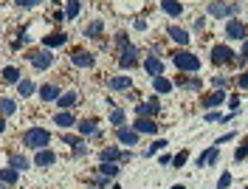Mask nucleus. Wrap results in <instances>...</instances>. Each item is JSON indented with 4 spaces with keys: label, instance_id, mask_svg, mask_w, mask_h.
Returning <instances> with one entry per match:
<instances>
[{
    "label": "nucleus",
    "instance_id": "obj_1",
    "mask_svg": "<svg viewBox=\"0 0 248 189\" xmlns=\"http://www.w3.org/2000/svg\"><path fill=\"white\" fill-rule=\"evenodd\" d=\"M23 144L29 147V150H48V144H51V133L48 130H43V127H31V130H26L23 133Z\"/></svg>",
    "mask_w": 248,
    "mask_h": 189
},
{
    "label": "nucleus",
    "instance_id": "obj_2",
    "mask_svg": "<svg viewBox=\"0 0 248 189\" xmlns=\"http://www.w3.org/2000/svg\"><path fill=\"white\" fill-rule=\"evenodd\" d=\"M172 63H175V68H178L181 74H195V71H201V60H198L192 51H178V54H172Z\"/></svg>",
    "mask_w": 248,
    "mask_h": 189
},
{
    "label": "nucleus",
    "instance_id": "obj_3",
    "mask_svg": "<svg viewBox=\"0 0 248 189\" xmlns=\"http://www.w3.org/2000/svg\"><path fill=\"white\" fill-rule=\"evenodd\" d=\"M206 15L209 17H234V15H240V3H209Z\"/></svg>",
    "mask_w": 248,
    "mask_h": 189
},
{
    "label": "nucleus",
    "instance_id": "obj_4",
    "mask_svg": "<svg viewBox=\"0 0 248 189\" xmlns=\"http://www.w3.org/2000/svg\"><path fill=\"white\" fill-rule=\"evenodd\" d=\"M29 63L34 65V71H48V68L54 65V54H51L48 48H40V51H34L29 57Z\"/></svg>",
    "mask_w": 248,
    "mask_h": 189
},
{
    "label": "nucleus",
    "instance_id": "obj_5",
    "mask_svg": "<svg viewBox=\"0 0 248 189\" xmlns=\"http://www.w3.org/2000/svg\"><path fill=\"white\" fill-rule=\"evenodd\" d=\"M234 54L229 46H215L212 48V65H232L234 63Z\"/></svg>",
    "mask_w": 248,
    "mask_h": 189
},
{
    "label": "nucleus",
    "instance_id": "obj_6",
    "mask_svg": "<svg viewBox=\"0 0 248 189\" xmlns=\"http://www.w3.org/2000/svg\"><path fill=\"white\" fill-rule=\"evenodd\" d=\"M226 37L229 40H248V26L243 20H229V26H226Z\"/></svg>",
    "mask_w": 248,
    "mask_h": 189
},
{
    "label": "nucleus",
    "instance_id": "obj_7",
    "mask_svg": "<svg viewBox=\"0 0 248 189\" xmlns=\"http://www.w3.org/2000/svg\"><path fill=\"white\" fill-rule=\"evenodd\" d=\"M158 110H161V105H158V96H150L147 102H141L139 108H136L139 119H153V116H158Z\"/></svg>",
    "mask_w": 248,
    "mask_h": 189
},
{
    "label": "nucleus",
    "instance_id": "obj_8",
    "mask_svg": "<svg viewBox=\"0 0 248 189\" xmlns=\"http://www.w3.org/2000/svg\"><path fill=\"white\" fill-rule=\"evenodd\" d=\"M102 164H119V161H130V153H122L119 147H105L102 156H99Z\"/></svg>",
    "mask_w": 248,
    "mask_h": 189
},
{
    "label": "nucleus",
    "instance_id": "obj_9",
    "mask_svg": "<svg viewBox=\"0 0 248 189\" xmlns=\"http://www.w3.org/2000/svg\"><path fill=\"white\" fill-rule=\"evenodd\" d=\"M119 65H122V68H136V65H141L139 48H133V46L122 48V54H119Z\"/></svg>",
    "mask_w": 248,
    "mask_h": 189
},
{
    "label": "nucleus",
    "instance_id": "obj_10",
    "mask_svg": "<svg viewBox=\"0 0 248 189\" xmlns=\"http://www.w3.org/2000/svg\"><path fill=\"white\" fill-rule=\"evenodd\" d=\"M116 139H119V142L122 144H127V147H136V144H139V133H136V130H133V127H119V130H116Z\"/></svg>",
    "mask_w": 248,
    "mask_h": 189
},
{
    "label": "nucleus",
    "instance_id": "obj_11",
    "mask_svg": "<svg viewBox=\"0 0 248 189\" xmlns=\"http://www.w3.org/2000/svg\"><path fill=\"white\" fill-rule=\"evenodd\" d=\"M141 65H144V71H147V74H150L153 79L164 77V60H158V57H147V60H144Z\"/></svg>",
    "mask_w": 248,
    "mask_h": 189
},
{
    "label": "nucleus",
    "instance_id": "obj_12",
    "mask_svg": "<svg viewBox=\"0 0 248 189\" xmlns=\"http://www.w3.org/2000/svg\"><path fill=\"white\" fill-rule=\"evenodd\" d=\"M172 85H178V88H186V91H201V88H203V79L189 77V74H181V77L175 79Z\"/></svg>",
    "mask_w": 248,
    "mask_h": 189
},
{
    "label": "nucleus",
    "instance_id": "obj_13",
    "mask_svg": "<svg viewBox=\"0 0 248 189\" xmlns=\"http://www.w3.org/2000/svg\"><path fill=\"white\" fill-rule=\"evenodd\" d=\"M223 102H226V91H215V94L203 96V102H201V105L206 108V113H209V110H217V108H220Z\"/></svg>",
    "mask_w": 248,
    "mask_h": 189
},
{
    "label": "nucleus",
    "instance_id": "obj_14",
    "mask_svg": "<svg viewBox=\"0 0 248 189\" xmlns=\"http://www.w3.org/2000/svg\"><path fill=\"white\" fill-rule=\"evenodd\" d=\"M71 63L77 65V68H93L96 60H93V54H88V51H74L71 54Z\"/></svg>",
    "mask_w": 248,
    "mask_h": 189
},
{
    "label": "nucleus",
    "instance_id": "obj_15",
    "mask_svg": "<svg viewBox=\"0 0 248 189\" xmlns=\"http://www.w3.org/2000/svg\"><path fill=\"white\" fill-rule=\"evenodd\" d=\"M133 130H136L139 136H144V133H147V136H155V133H158V125H155L153 119H136Z\"/></svg>",
    "mask_w": 248,
    "mask_h": 189
},
{
    "label": "nucleus",
    "instance_id": "obj_16",
    "mask_svg": "<svg viewBox=\"0 0 248 189\" xmlns=\"http://www.w3.org/2000/svg\"><path fill=\"white\" fill-rule=\"evenodd\" d=\"M34 164L37 167H54L57 164V153L54 150H40V153H34Z\"/></svg>",
    "mask_w": 248,
    "mask_h": 189
},
{
    "label": "nucleus",
    "instance_id": "obj_17",
    "mask_svg": "<svg viewBox=\"0 0 248 189\" xmlns=\"http://www.w3.org/2000/svg\"><path fill=\"white\" fill-rule=\"evenodd\" d=\"M217 161H220V150H217V147H209V150L198 158V167H215Z\"/></svg>",
    "mask_w": 248,
    "mask_h": 189
},
{
    "label": "nucleus",
    "instance_id": "obj_18",
    "mask_svg": "<svg viewBox=\"0 0 248 189\" xmlns=\"http://www.w3.org/2000/svg\"><path fill=\"white\" fill-rule=\"evenodd\" d=\"M68 43V34L65 32H54V34H46V40H43V46L51 51V48H57V46H65Z\"/></svg>",
    "mask_w": 248,
    "mask_h": 189
},
{
    "label": "nucleus",
    "instance_id": "obj_19",
    "mask_svg": "<svg viewBox=\"0 0 248 189\" xmlns=\"http://www.w3.org/2000/svg\"><path fill=\"white\" fill-rule=\"evenodd\" d=\"M77 102H79V94H77V91H68V94H62L60 99H57V108L71 110V108H77Z\"/></svg>",
    "mask_w": 248,
    "mask_h": 189
},
{
    "label": "nucleus",
    "instance_id": "obj_20",
    "mask_svg": "<svg viewBox=\"0 0 248 189\" xmlns=\"http://www.w3.org/2000/svg\"><path fill=\"white\" fill-rule=\"evenodd\" d=\"M108 88L110 91H130V88H133V79L130 77H110Z\"/></svg>",
    "mask_w": 248,
    "mask_h": 189
},
{
    "label": "nucleus",
    "instance_id": "obj_21",
    "mask_svg": "<svg viewBox=\"0 0 248 189\" xmlns=\"http://www.w3.org/2000/svg\"><path fill=\"white\" fill-rule=\"evenodd\" d=\"M167 34H170V37L175 40V43H178V46H189V40H192V37H189V32L178 29V26H170V29H167Z\"/></svg>",
    "mask_w": 248,
    "mask_h": 189
},
{
    "label": "nucleus",
    "instance_id": "obj_22",
    "mask_svg": "<svg viewBox=\"0 0 248 189\" xmlns=\"http://www.w3.org/2000/svg\"><path fill=\"white\" fill-rule=\"evenodd\" d=\"M60 88H57V85H43V88H40V99H43V102H57V99H60Z\"/></svg>",
    "mask_w": 248,
    "mask_h": 189
},
{
    "label": "nucleus",
    "instance_id": "obj_23",
    "mask_svg": "<svg viewBox=\"0 0 248 189\" xmlns=\"http://www.w3.org/2000/svg\"><path fill=\"white\" fill-rule=\"evenodd\" d=\"M77 127H79V133H82V136H99V139H102V133H99V127H96V122H93V119L77 122Z\"/></svg>",
    "mask_w": 248,
    "mask_h": 189
},
{
    "label": "nucleus",
    "instance_id": "obj_24",
    "mask_svg": "<svg viewBox=\"0 0 248 189\" xmlns=\"http://www.w3.org/2000/svg\"><path fill=\"white\" fill-rule=\"evenodd\" d=\"M105 34V23L102 20H93V23H88V29H85V37H91V40H99Z\"/></svg>",
    "mask_w": 248,
    "mask_h": 189
},
{
    "label": "nucleus",
    "instance_id": "obj_25",
    "mask_svg": "<svg viewBox=\"0 0 248 189\" xmlns=\"http://www.w3.org/2000/svg\"><path fill=\"white\" fill-rule=\"evenodd\" d=\"M161 12H164V15H170V17H181L184 15V6H181V3H175V0H164V3H161Z\"/></svg>",
    "mask_w": 248,
    "mask_h": 189
},
{
    "label": "nucleus",
    "instance_id": "obj_26",
    "mask_svg": "<svg viewBox=\"0 0 248 189\" xmlns=\"http://www.w3.org/2000/svg\"><path fill=\"white\" fill-rule=\"evenodd\" d=\"M3 82H9V85H20V68H17V65L3 68Z\"/></svg>",
    "mask_w": 248,
    "mask_h": 189
},
{
    "label": "nucleus",
    "instance_id": "obj_27",
    "mask_svg": "<svg viewBox=\"0 0 248 189\" xmlns=\"http://www.w3.org/2000/svg\"><path fill=\"white\" fill-rule=\"evenodd\" d=\"M54 125H60V127H74V125H77V119H74V113H71V110H62V113H57Z\"/></svg>",
    "mask_w": 248,
    "mask_h": 189
},
{
    "label": "nucleus",
    "instance_id": "obj_28",
    "mask_svg": "<svg viewBox=\"0 0 248 189\" xmlns=\"http://www.w3.org/2000/svg\"><path fill=\"white\" fill-rule=\"evenodd\" d=\"M34 91H37V88H34V82H31V79H20V85H17V94L23 96V99L34 96Z\"/></svg>",
    "mask_w": 248,
    "mask_h": 189
},
{
    "label": "nucleus",
    "instance_id": "obj_29",
    "mask_svg": "<svg viewBox=\"0 0 248 189\" xmlns=\"http://www.w3.org/2000/svg\"><path fill=\"white\" fill-rule=\"evenodd\" d=\"M9 167L20 173V170H29V167H31V161H29L26 156H12V158H9Z\"/></svg>",
    "mask_w": 248,
    "mask_h": 189
},
{
    "label": "nucleus",
    "instance_id": "obj_30",
    "mask_svg": "<svg viewBox=\"0 0 248 189\" xmlns=\"http://www.w3.org/2000/svg\"><path fill=\"white\" fill-rule=\"evenodd\" d=\"M153 88H155V94H170L172 82L167 77H158V79H153Z\"/></svg>",
    "mask_w": 248,
    "mask_h": 189
},
{
    "label": "nucleus",
    "instance_id": "obj_31",
    "mask_svg": "<svg viewBox=\"0 0 248 189\" xmlns=\"http://www.w3.org/2000/svg\"><path fill=\"white\" fill-rule=\"evenodd\" d=\"M0 181H3V184H9V187H15V184H17V170H12V167L0 170Z\"/></svg>",
    "mask_w": 248,
    "mask_h": 189
},
{
    "label": "nucleus",
    "instance_id": "obj_32",
    "mask_svg": "<svg viewBox=\"0 0 248 189\" xmlns=\"http://www.w3.org/2000/svg\"><path fill=\"white\" fill-rule=\"evenodd\" d=\"M124 119H127V113H124L122 108H113V110H110V125H116V130L124 125Z\"/></svg>",
    "mask_w": 248,
    "mask_h": 189
},
{
    "label": "nucleus",
    "instance_id": "obj_33",
    "mask_svg": "<svg viewBox=\"0 0 248 189\" xmlns=\"http://www.w3.org/2000/svg\"><path fill=\"white\" fill-rule=\"evenodd\" d=\"M0 113H3V116H15L17 102H12V99H0Z\"/></svg>",
    "mask_w": 248,
    "mask_h": 189
},
{
    "label": "nucleus",
    "instance_id": "obj_34",
    "mask_svg": "<svg viewBox=\"0 0 248 189\" xmlns=\"http://www.w3.org/2000/svg\"><path fill=\"white\" fill-rule=\"evenodd\" d=\"M164 147H170V144L164 142V139H158V142H153V144H150V147H147V153H144V158H153L155 153H161Z\"/></svg>",
    "mask_w": 248,
    "mask_h": 189
},
{
    "label": "nucleus",
    "instance_id": "obj_35",
    "mask_svg": "<svg viewBox=\"0 0 248 189\" xmlns=\"http://www.w3.org/2000/svg\"><path fill=\"white\" fill-rule=\"evenodd\" d=\"M99 175H105V178L119 175V164H99Z\"/></svg>",
    "mask_w": 248,
    "mask_h": 189
},
{
    "label": "nucleus",
    "instance_id": "obj_36",
    "mask_svg": "<svg viewBox=\"0 0 248 189\" xmlns=\"http://www.w3.org/2000/svg\"><path fill=\"white\" fill-rule=\"evenodd\" d=\"M79 12H82V3H77V0L65 6V17H68V20H74V17H79Z\"/></svg>",
    "mask_w": 248,
    "mask_h": 189
},
{
    "label": "nucleus",
    "instance_id": "obj_37",
    "mask_svg": "<svg viewBox=\"0 0 248 189\" xmlns=\"http://www.w3.org/2000/svg\"><path fill=\"white\" fill-rule=\"evenodd\" d=\"M186 158H189V153H186V150H184V153H178V156L172 158V167H175V170H181V167L186 164Z\"/></svg>",
    "mask_w": 248,
    "mask_h": 189
},
{
    "label": "nucleus",
    "instance_id": "obj_38",
    "mask_svg": "<svg viewBox=\"0 0 248 189\" xmlns=\"http://www.w3.org/2000/svg\"><path fill=\"white\" fill-rule=\"evenodd\" d=\"M229 187H232V173H223L220 181H217V189H229Z\"/></svg>",
    "mask_w": 248,
    "mask_h": 189
},
{
    "label": "nucleus",
    "instance_id": "obj_39",
    "mask_svg": "<svg viewBox=\"0 0 248 189\" xmlns=\"http://www.w3.org/2000/svg\"><path fill=\"white\" fill-rule=\"evenodd\" d=\"M229 82H232L229 77H215V79H212V85H215V91H223V88H226Z\"/></svg>",
    "mask_w": 248,
    "mask_h": 189
},
{
    "label": "nucleus",
    "instance_id": "obj_40",
    "mask_svg": "<svg viewBox=\"0 0 248 189\" xmlns=\"http://www.w3.org/2000/svg\"><path fill=\"white\" fill-rule=\"evenodd\" d=\"M234 82H237V88H243V91H248V71H246V74H240V77L234 79Z\"/></svg>",
    "mask_w": 248,
    "mask_h": 189
},
{
    "label": "nucleus",
    "instance_id": "obj_41",
    "mask_svg": "<svg viewBox=\"0 0 248 189\" xmlns=\"http://www.w3.org/2000/svg\"><path fill=\"white\" fill-rule=\"evenodd\" d=\"M206 122H226V116H220L217 110H209L206 113Z\"/></svg>",
    "mask_w": 248,
    "mask_h": 189
},
{
    "label": "nucleus",
    "instance_id": "obj_42",
    "mask_svg": "<svg viewBox=\"0 0 248 189\" xmlns=\"http://www.w3.org/2000/svg\"><path fill=\"white\" fill-rule=\"evenodd\" d=\"M240 65H248V40L243 43V51H240Z\"/></svg>",
    "mask_w": 248,
    "mask_h": 189
},
{
    "label": "nucleus",
    "instance_id": "obj_43",
    "mask_svg": "<svg viewBox=\"0 0 248 189\" xmlns=\"http://www.w3.org/2000/svg\"><path fill=\"white\" fill-rule=\"evenodd\" d=\"M62 142H65V144H71V147H79V144H82V142L77 139V136H68V133L62 136Z\"/></svg>",
    "mask_w": 248,
    "mask_h": 189
},
{
    "label": "nucleus",
    "instance_id": "obj_44",
    "mask_svg": "<svg viewBox=\"0 0 248 189\" xmlns=\"http://www.w3.org/2000/svg\"><path fill=\"white\" fill-rule=\"evenodd\" d=\"M74 156H77V158L88 156V147H85V144H79V147H74Z\"/></svg>",
    "mask_w": 248,
    "mask_h": 189
},
{
    "label": "nucleus",
    "instance_id": "obj_45",
    "mask_svg": "<svg viewBox=\"0 0 248 189\" xmlns=\"http://www.w3.org/2000/svg\"><path fill=\"white\" fill-rule=\"evenodd\" d=\"M232 139H234V133H226V136H220V139L215 142V147H220V144H226V142H232Z\"/></svg>",
    "mask_w": 248,
    "mask_h": 189
},
{
    "label": "nucleus",
    "instance_id": "obj_46",
    "mask_svg": "<svg viewBox=\"0 0 248 189\" xmlns=\"http://www.w3.org/2000/svg\"><path fill=\"white\" fill-rule=\"evenodd\" d=\"M237 102H240L237 96H232V99H229V108H232V113H237V110H240V105H237Z\"/></svg>",
    "mask_w": 248,
    "mask_h": 189
},
{
    "label": "nucleus",
    "instance_id": "obj_47",
    "mask_svg": "<svg viewBox=\"0 0 248 189\" xmlns=\"http://www.w3.org/2000/svg\"><path fill=\"white\" fill-rule=\"evenodd\" d=\"M17 6H20V9H34V6H37V3H34V0H20V3H17Z\"/></svg>",
    "mask_w": 248,
    "mask_h": 189
},
{
    "label": "nucleus",
    "instance_id": "obj_48",
    "mask_svg": "<svg viewBox=\"0 0 248 189\" xmlns=\"http://www.w3.org/2000/svg\"><path fill=\"white\" fill-rule=\"evenodd\" d=\"M136 29H139V32H144V29H147V20H144V17H139V20H136Z\"/></svg>",
    "mask_w": 248,
    "mask_h": 189
},
{
    "label": "nucleus",
    "instance_id": "obj_49",
    "mask_svg": "<svg viewBox=\"0 0 248 189\" xmlns=\"http://www.w3.org/2000/svg\"><path fill=\"white\" fill-rule=\"evenodd\" d=\"M96 184H99V187H108V184H110V178H105V175H99V178H96Z\"/></svg>",
    "mask_w": 248,
    "mask_h": 189
},
{
    "label": "nucleus",
    "instance_id": "obj_50",
    "mask_svg": "<svg viewBox=\"0 0 248 189\" xmlns=\"http://www.w3.org/2000/svg\"><path fill=\"white\" fill-rule=\"evenodd\" d=\"M170 189H186L184 184H175V187H170Z\"/></svg>",
    "mask_w": 248,
    "mask_h": 189
},
{
    "label": "nucleus",
    "instance_id": "obj_51",
    "mask_svg": "<svg viewBox=\"0 0 248 189\" xmlns=\"http://www.w3.org/2000/svg\"><path fill=\"white\" fill-rule=\"evenodd\" d=\"M3 130H6V125H3V122H0V133H3Z\"/></svg>",
    "mask_w": 248,
    "mask_h": 189
},
{
    "label": "nucleus",
    "instance_id": "obj_52",
    "mask_svg": "<svg viewBox=\"0 0 248 189\" xmlns=\"http://www.w3.org/2000/svg\"><path fill=\"white\" fill-rule=\"evenodd\" d=\"M0 189H12V187H6V184H0Z\"/></svg>",
    "mask_w": 248,
    "mask_h": 189
},
{
    "label": "nucleus",
    "instance_id": "obj_53",
    "mask_svg": "<svg viewBox=\"0 0 248 189\" xmlns=\"http://www.w3.org/2000/svg\"><path fill=\"white\" fill-rule=\"evenodd\" d=\"M88 189H93V187H88Z\"/></svg>",
    "mask_w": 248,
    "mask_h": 189
},
{
    "label": "nucleus",
    "instance_id": "obj_54",
    "mask_svg": "<svg viewBox=\"0 0 248 189\" xmlns=\"http://www.w3.org/2000/svg\"><path fill=\"white\" fill-rule=\"evenodd\" d=\"M246 189H248V187H246Z\"/></svg>",
    "mask_w": 248,
    "mask_h": 189
}]
</instances>
